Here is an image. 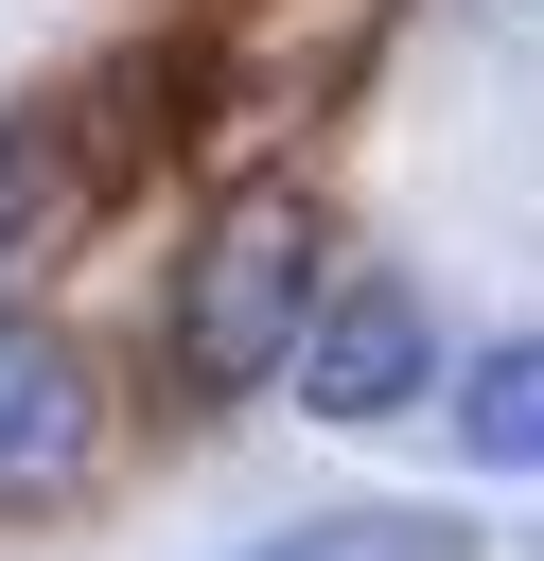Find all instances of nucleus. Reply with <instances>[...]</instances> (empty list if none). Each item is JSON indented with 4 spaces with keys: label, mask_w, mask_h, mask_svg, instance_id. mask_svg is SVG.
<instances>
[{
    "label": "nucleus",
    "mask_w": 544,
    "mask_h": 561,
    "mask_svg": "<svg viewBox=\"0 0 544 561\" xmlns=\"http://www.w3.org/2000/svg\"><path fill=\"white\" fill-rule=\"evenodd\" d=\"M298 316H316V193H228L193 280H175V333H158L175 403H246L298 351Z\"/></svg>",
    "instance_id": "nucleus-1"
},
{
    "label": "nucleus",
    "mask_w": 544,
    "mask_h": 561,
    "mask_svg": "<svg viewBox=\"0 0 544 561\" xmlns=\"http://www.w3.org/2000/svg\"><path fill=\"white\" fill-rule=\"evenodd\" d=\"M281 368H298L316 421H404L421 368H439V316H421V280H316V316H298Z\"/></svg>",
    "instance_id": "nucleus-2"
},
{
    "label": "nucleus",
    "mask_w": 544,
    "mask_h": 561,
    "mask_svg": "<svg viewBox=\"0 0 544 561\" xmlns=\"http://www.w3.org/2000/svg\"><path fill=\"white\" fill-rule=\"evenodd\" d=\"M53 491H88V368L70 333L0 316V508H53Z\"/></svg>",
    "instance_id": "nucleus-3"
},
{
    "label": "nucleus",
    "mask_w": 544,
    "mask_h": 561,
    "mask_svg": "<svg viewBox=\"0 0 544 561\" xmlns=\"http://www.w3.org/2000/svg\"><path fill=\"white\" fill-rule=\"evenodd\" d=\"M456 456L544 473V333H509V351H474V368H456Z\"/></svg>",
    "instance_id": "nucleus-4"
},
{
    "label": "nucleus",
    "mask_w": 544,
    "mask_h": 561,
    "mask_svg": "<svg viewBox=\"0 0 544 561\" xmlns=\"http://www.w3.org/2000/svg\"><path fill=\"white\" fill-rule=\"evenodd\" d=\"M35 210H53V140H35V123H0V245H18Z\"/></svg>",
    "instance_id": "nucleus-5"
},
{
    "label": "nucleus",
    "mask_w": 544,
    "mask_h": 561,
    "mask_svg": "<svg viewBox=\"0 0 544 561\" xmlns=\"http://www.w3.org/2000/svg\"><path fill=\"white\" fill-rule=\"evenodd\" d=\"M281 561H298V543H281Z\"/></svg>",
    "instance_id": "nucleus-6"
}]
</instances>
